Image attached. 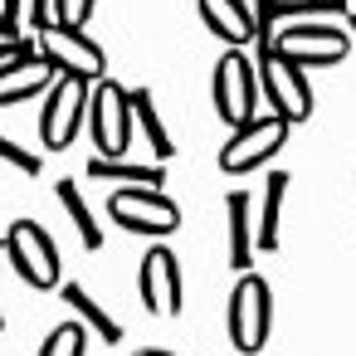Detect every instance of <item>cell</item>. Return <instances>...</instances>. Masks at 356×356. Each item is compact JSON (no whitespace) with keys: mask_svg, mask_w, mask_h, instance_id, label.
<instances>
[{"mask_svg":"<svg viewBox=\"0 0 356 356\" xmlns=\"http://www.w3.org/2000/svg\"><path fill=\"white\" fill-rule=\"evenodd\" d=\"M88 137H93V156L122 161L132 152V88L113 79L88 88Z\"/></svg>","mask_w":356,"mask_h":356,"instance_id":"cell-1","label":"cell"},{"mask_svg":"<svg viewBox=\"0 0 356 356\" xmlns=\"http://www.w3.org/2000/svg\"><path fill=\"white\" fill-rule=\"evenodd\" d=\"M210 98H215V113L229 122V127H244V122H254L259 113V98H264V88H259V64L244 54V49H225L220 54V64H215V79H210Z\"/></svg>","mask_w":356,"mask_h":356,"instance_id":"cell-2","label":"cell"},{"mask_svg":"<svg viewBox=\"0 0 356 356\" xmlns=\"http://www.w3.org/2000/svg\"><path fill=\"white\" fill-rule=\"evenodd\" d=\"M229 346L239 356H259L268 341V322H273V293L259 273H239L234 293H229Z\"/></svg>","mask_w":356,"mask_h":356,"instance_id":"cell-3","label":"cell"},{"mask_svg":"<svg viewBox=\"0 0 356 356\" xmlns=\"http://www.w3.org/2000/svg\"><path fill=\"white\" fill-rule=\"evenodd\" d=\"M268 54V49H264ZM273 54H283L298 69H322V64H341L351 54V30L322 25V20H288L273 35Z\"/></svg>","mask_w":356,"mask_h":356,"instance_id":"cell-4","label":"cell"},{"mask_svg":"<svg viewBox=\"0 0 356 356\" xmlns=\"http://www.w3.org/2000/svg\"><path fill=\"white\" fill-rule=\"evenodd\" d=\"M108 215L127 234H147V239L176 234V225H181V205L166 191H152V186H118L113 200H108Z\"/></svg>","mask_w":356,"mask_h":356,"instance_id":"cell-5","label":"cell"},{"mask_svg":"<svg viewBox=\"0 0 356 356\" xmlns=\"http://www.w3.org/2000/svg\"><path fill=\"white\" fill-rule=\"evenodd\" d=\"M88 88L83 79H54V88L44 93V108H40V142L49 152H64L74 147V137L88 127Z\"/></svg>","mask_w":356,"mask_h":356,"instance_id":"cell-6","label":"cell"},{"mask_svg":"<svg viewBox=\"0 0 356 356\" xmlns=\"http://www.w3.org/2000/svg\"><path fill=\"white\" fill-rule=\"evenodd\" d=\"M6 254H10V268H15L30 288H40V293H54V288H59V249H54V239H49L44 225L15 220V225L6 229Z\"/></svg>","mask_w":356,"mask_h":356,"instance_id":"cell-7","label":"cell"},{"mask_svg":"<svg viewBox=\"0 0 356 356\" xmlns=\"http://www.w3.org/2000/svg\"><path fill=\"white\" fill-rule=\"evenodd\" d=\"M283 142H288V122L283 118H254V122H244V127H234L229 132V142L220 147V171L225 176H244V171H259V166H268L278 152H283Z\"/></svg>","mask_w":356,"mask_h":356,"instance_id":"cell-8","label":"cell"},{"mask_svg":"<svg viewBox=\"0 0 356 356\" xmlns=\"http://www.w3.org/2000/svg\"><path fill=\"white\" fill-rule=\"evenodd\" d=\"M40 54L54 64V74L64 79H83V83H103L108 74V54L98 40H88L83 30H69V25H49L40 30Z\"/></svg>","mask_w":356,"mask_h":356,"instance_id":"cell-9","label":"cell"},{"mask_svg":"<svg viewBox=\"0 0 356 356\" xmlns=\"http://www.w3.org/2000/svg\"><path fill=\"white\" fill-rule=\"evenodd\" d=\"M259 88L264 98L273 103V118H283L288 127L293 122H307L312 118V88H307V74L298 64H288L283 54H259Z\"/></svg>","mask_w":356,"mask_h":356,"instance_id":"cell-10","label":"cell"},{"mask_svg":"<svg viewBox=\"0 0 356 356\" xmlns=\"http://www.w3.org/2000/svg\"><path fill=\"white\" fill-rule=\"evenodd\" d=\"M137 293H142V307L152 317H181L186 307V293H181V264L171 249H147L142 254V273H137Z\"/></svg>","mask_w":356,"mask_h":356,"instance_id":"cell-11","label":"cell"},{"mask_svg":"<svg viewBox=\"0 0 356 356\" xmlns=\"http://www.w3.org/2000/svg\"><path fill=\"white\" fill-rule=\"evenodd\" d=\"M54 64L35 49V54H20L10 64H0V108H10V103H25L35 93H49L54 88Z\"/></svg>","mask_w":356,"mask_h":356,"instance_id":"cell-12","label":"cell"},{"mask_svg":"<svg viewBox=\"0 0 356 356\" xmlns=\"http://www.w3.org/2000/svg\"><path fill=\"white\" fill-rule=\"evenodd\" d=\"M195 10H200L205 30L215 40H225L229 49H244L254 40V15H249L244 0H195Z\"/></svg>","mask_w":356,"mask_h":356,"instance_id":"cell-13","label":"cell"},{"mask_svg":"<svg viewBox=\"0 0 356 356\" xmlns=\"http://www.w3.org/2000/svg\"><path fill=\"white\" fill-rule=\"evenodd\" d=\"M225 210H229V268H234V273H249V259H254V249H259V244H254L259 229L249 225V210H254V205H249L244 191H234V195L225 200Z\"/></svg>","mask_w":356,"mask_h":356,"instance_id":"cell-14","label":"cell"},{"mask_svg":"<svg viewBox=\"0 0 356 356\" xmlns=\"http://www.w3.org/2000/svg\"><path fill=\"white\" fill-rule=\"evenodd\" d=\"M132 122H137V132L147 137V147H152L156 161H171V156H176V142H171V132L161 127V113H156L152 88H132Z\"/></svg>","mask_w":356,"mask_h":356,"instance_id":"cell-15","label":"cell"},{"mask_svg":"<svg viewBox=\"0 0 356 356\" xmlns=\"http://www.w3.org/2000/svg\"><path fill=\"white\" fill-rule=\"evenodd\" d=\"M64 302L79 312V322H83V327H93V337H103L108 346H118V341H122V327L113 322V312H108V307H103L83 283H64Z\"/></svg>","mask_w":356,"mask_h":356,"instance_id":"cell-16","label":"cell"},{"mask_svg":"<svg viewBox=\"0 0 356 356\" xmlns=\"http://www.w3.org/2000/svg\"><path fill=\"white\" fill-rule=\"evenodd\" d=\"M283 200H288V171H273L264 186V205H259V249H278L283 234Z\"/></svg>","mask_w":356,"mask_h":356,"instance_id":"cell-17","label":"cell"},{"mask_svg":"<svg viewBox=\"0 0 356 356\" xmlns=\"http://www.w3.org/2000/svg\"><path fill=\"white\" fill-rule=\"evenodd\" d=\"M54 195H59V205L69 210V225H74L79 244H83L88 254H93V249H103V229H98V220H93V210H88L83 191H79V181H59V186H54Z\"/></svg>","mask_w":356,"mask_h":356,"instance_id":"cell-18","label":"cell"},{"mask_svg":"<svg viewBox=\"0 0 356 356\" xmlns=\"http://www.w3.org/2000/svg\"><path fill=\"white\" fill-rule=\"evenodd\" d=\"M88 176L93 181H118V186H152V191H161V181H166L161 161L137 166V161H108V156H93L88 161Z\"/></svg>","mask_w":356,"mask_h":356,"instance_id":"cell-19","label":"cell"},{"mask_svg":"<svg viewBox=\"0 0 356 356\" xmlns=\"http://www.w3.org/2000/svg\"><path fill=\"white\" fill-rule=\"evenodd\" d=\"M83 346H88V327L83 322H64V327H54L40 341V356H83Z\"/></svg>","mask_w":356,"mask_h":356,"instance_id":"cell-20","label":"cell"},{"mask_svg":"<svg viewBox=\"0 0 356 356\" xmlns=\"http://www.w3.org/2000/svg\"><path fill=\"white\" fill-rule=\"evenodd\" d=\"M93 6H98V0H54V20L69 25V30H83L88 15H93Z\"/></svg>","mask_w":356,"mask_h":356,"instance_id":"cell-21","label":"cell"},{"mask_svg":"<svg viewBox=\"0 0 356 356\" xmlns=\"http://www.w3.org/2000/svg\"><path fill=\"white\" fill-rule=\"evenodd\" d=\"M0 161H10L20 176H40V156L35 152H25L20 142H10V137H0Z\"/></svg>","mask_w":356,"mask_h":356,"instance_id":"cell-22","label":"cell"},{"mask_svg":"<svg viewBox=\"0 0 356 356\" xmlns=\"http://www.w3.org/2000/svg\"><path fill=\"white\" fill-rule=\"evenodd\" d=\"M40 44H30V40H0V64H10V59H20V54H35Z\"/></svg>","mask_w":356,"mask_h":356,"instance_id":"cell-23","label":"cell"},{"mask_svg":"<svg viewBox=\"0 0 356 356\" xmlns=\"http://www.w3.org/2000/svg\"><path fill=\"white\" fill-rule=\"evenodd\" d=\"M132 356H176V351H161V346H142V351H132Z\"/></svg>","mask_w":356,"mask_h":356,"instance_id":"cell-24","label":"cell"},{"mask_svg":"<svg viewBox=\"0 0 356 356\" xmlns=\"http://www.w3.org/2000/svg\"><path fill=\"white\" fill-rule=\"evenodd\" d=\"M351 35H356V10H351Z\"/></svg>","mask_w":356,"mask_h":356,"instance_id":"cell-25","label":"cell"},{"mask_svg":"<svg viewBox=\"0 0 356 356\" xmlns=\"http://www.w3.org/2000/svg\"><path fill=\"white\" fill-rule=\"evenodd\" d=\"M0 249H6V229H0Z\"/></svg>","mask_w":356,"mask_h":356,"instance_id":"cell-26","label":"cell"},{"mask_svg":"<svg viewBox=\"0 0 356 356\" xmlns=\"http://www.w3.org/2000/svg\"><path fill=\"white\" fill-rule=\"evenodd\" d=\"M0 332H6V312H0Z\"/></svg>","mask_w":356,"mask_h":356,"instance_id":"cell-27","label":"cell"},{"mask_svg":"<svg viewBox=\"0 0 356 356\" xmlns=\"http://www.w3.org/2000/svg\"><path fill=\"white\" fill-rule=\"evenodd\" d=\"M0 30H6V15H0Z\"/></svg>","mask_w":356,"mask_h":356,"instance_id":"cell-28","label":"cell"}]
</instances>
